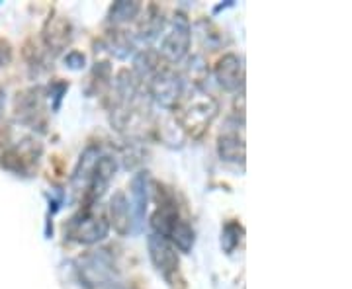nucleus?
Listing matches in <instances>:
<instances>
[{
    "mask_svg": "<svg viewBox=\"0 0 352 289\" xmlns=\"http://www.w3.org/2000/svg\"><path fill=\"white\" fill-rule=\"evenodd\" d=\"M108 233H110V223L102 215L92 213L90 209H85L78 217H75L69 227V235L80 244L102 242L106 240Z\"/></svg>",
    "mask_w": 352,
    "mask_h": 289,
    "instance_id": "0eeeda50",
    "label": "nucleus"
},
{
    "mask_svg": "<svg viewBox=\"0 0 352 289\" xmlns=\"http://www.w3.org/2000/svg\"><path fill=\"white\" fill-rule=\"evenodd\" d=\"M166 240H168L170 244H175L180 252L188 254V252L192 251V246H194V242H196V233H194V229L190 227V223L180 219L175 225V229L170 231V235H168V239Z\"/></svg>",
    "mask_w": 352,
    "mask_h": 289,
    "instance_id": "f3484780",
    "label": "nucleus"
},
{
    "mask_svg": "<svg viewBox=\"0 0 352 289\" xmlns=\"http://www.w3.org/2000/svg\"><path fill=\"white\" fill-rule=\"evenodd\" d=\"M219 112V104L208 94H196L176 106V124L192 137H200Z\"/></svg>",
    "mask_w": 352,
    "mask_h": 289,
    "instance_id": "f257e3e1",
    "label": "nucleus"
},
{
    "mask_svg": "<svg viewBox=\"0 0 352 289\" xmlns=\"http://www.w3.org/2000/svg\"><path fill=\"white\" fill-rule=\"evenodd\" d=\"M4 104H6V94H4V90H0V115L4 112Z\"/></svg>",
    "mask_w": 352,
    "mask_h": 289,
    "instance_id": "4be33fe9",
    "label": "nucleus"
},
{
    "mask_svg": "<svg viewBox=\"0 0 352 289\" xmlns=\"http://www.w3.org/2000/svg\"><path fill=\"white\" fill-rule=\"evenodd\" d=\"M243 235H245V229L237 223V221H229L223 227L221 231V248L227 254L235 251L239 246V242L243 240Z\"/></svg>",
    "mask_w": 352,
    "mask_h": 289,
    "instance_id": "6ab92c4d",
    "label": "nucleus"
},
{
    "mask_svg": "<svg viewBox=\"0 0 352 289\" xmlns=\"http://www.w3.org/2000/svg\"><path fill=\"white\" fill-rule=\"evenodd\" d=\"M147 92L161 108H175L184 96V80L170 67H163L157 75L147 80Z\"/></svg>",
    "mask_w": 352,
    "mask_h": 289,
    "instance_id": "20e7f679",
    "label": "nucleus"
},
{
    "mask_svg": "<svg viewBox=\"0 0 352 289\" xmlns=\"http://www.w3.org/2000/svg\"><path fill=\"white\" fill-rule=\"evenodd\" d=\"M166 63L161 53L155 49H143L139 51L133 59V75L138 76L139 82H147L153 75H157L163 67H166Z\"/></svg>",
    "mask_w": 352,
    "mask_h": 289,
    "instance_id": "4468645a",
    "label": "nucleus"
},
{
    "mask_svg": "<svg viewBox=\"0 0 352 289\" xmlns=\"http://www.w3.org/2000/svg\"><path fill=\"white\" fill-rule=\"evenodd\" d=\"M85 63H87V59H85V55H82L80 51H69V53L65 55V67H69V69H73V71L85 69Z\"/></svg>",
    "mask_w": 352,
    "mask_h": 289,
    "instance_id": "aec40b11",
    "label": "nucleus"
},
{
    "mask_svg": "<svg viewBox=\"0 0 352 289\" xmlns=\"http://www.w3.org/2000/svg\"><path fill=\"white\" fill-rule=\"evenodd\" d=\"M139 12H141V2L138 0H118V2H113L110 12H108V22L113 25L127 24V22L135 20Z\"/></svg>",
    "mask_w": 352,
    "mask_h": 289,
    "instance_id": "dca6fc26",
    "label": "nucleus"
},
{
    "mask_svg": "<svg viewBox=\"0 0 352 289\" xmlns=\"http://www.w3.org/2000/svg\"><path fill=\"white\" fill-rule=\"evenodd\" d=\"M129 192H131V213L135 217V223L139 227L145 221L147 213V201H149V172L141 170L129 182Z\"/></svg>",
    "mask_w": 352,
    "mask_h": 289,
    "instance_id": "f8f14e48",
    "label": "nucleus"
},
{
    "mask_svg": "<svg viewBox=\"0 0 352 289\" xmlns=\"http://www.w3.org/2000/svg\"><path fill=\"white\" fill-rule=\"evenodd\" d=\"M41 154V145L34 139H22L14 145H6L0 154V163L4 168L14 170L18 174H28L34 164H38Z\"/></svg>",
    "mask_w": 352,
    "mask_h": 289,
    "instance_id": "39448f33",
    "label": "nucleus"
},
{
    "mask_svg": "<svg viewBox=\"0 0 352 289\" xmlns=\"http://www.w3.org/2000/svg\"><path fill=\"white\" fill-rule=\"evenodd\" d=\"M147 248H149V258H151L153 266L157 268V272L166 279V281H175V276L178 274L180 268V260L176 248L163 237L159 235H151L147 239Z\"/></svg>",
    "mask_w": 352,
    "mask_h": 289,
    "instance_id": "6e6552de",
    "label": "nucleus"
},
{
    "mask_svg": "<svg viewBox=\"0 0 352 289\" xmlns=\"http://www.w3.org/2000/svg\"><path fill=\"white\" fill-rule=\"evenodd\" d=\"M215 80L217 84L227 92H237L243 89L245 84V69H243V61L235 53H226L214 69Z\"/></svg>",
    "mask_w": 352,
    "mask_h": 289,
    "instance_id": "1a4fd4ad",
    "label": "nucleus"
},
{
    "mask_svg": "<svg viewBox=\"0 0 352 289\" xmlns=\"http://www.w3.org/2000/svg\"><path fill=\"white\" fill-rule=\"evenodd\" d=\"M16 115L24 126L32 129H45V90L43 89H30L18 94L16 98Z\"/></svg>",
    "mask_w": 352,
    "mask_h": 289,
    "instance_id": "423d86ee",
    "label": "nucleus"
},
{
    "mask_svg": "<svg viewBox=\"0 0 352 289\" xmlns=\"http://www.w3.org/2000/svg\"><path fill=\"white\" fill-rule=\"evenodd\" d=\"M112 289H124V288H112Z\"/></svg>",
    "mask_w": 352,
    "mask_h": 289,
    "instance_id": "5701e85b",
    "label": "nucleus"
},
{
    "mask_svg": "<svg viewBox=\"0 0 352 289\" xmlns=\"http://www.w3.org/2000/svg\"><path fill=\"white\" fill-rule=\"evenodd\" d=\"M118 172V161L110 157V154H104L98 159V163L94 166L92 174L88 178V188H87V198L90 203L98 201L106 194V189L110 186L112 178Z\"/></svg>",
    "mask_w": 352,
    "mask_h": 289,
    "instance_id": "9d476101",
    "label": "nucleus"
},
{
    "mask_svg": "<svg viewBox=\"0 0 352 289\" xmlns=\"http://www.w3.org/2000/svg\"><path fill=\"white\" fill-rule=\"evenodd\" d=\"M76 272L80 281L88 288H100L110 284L116 277V262L110 251L98 248V251H90L82 254L76 260Z\"/></svg>",
    "mask_w": 352,
    "mask_h": 289,
    "instance_id": "f03ea898",
    "label": "nucleus"
},
{
    "mask_svg": "<svg viewBox=\"0 0 352 289\" xmlns=\"http://www.w3.org/2000/svg\"><path fill=\"white\" fill-rule=\"evenodd\" d=\"M71 39H73V25H71V22L67 18H63V16L53 14L50 20L45 22V27H43V41H45V45L53 53H59V51L67 49Z\"/></svg>",
    "mask_w": 352,
    "mask_h": 289,
    "instance_id": "9b49d317",
    "label": "nucleus"
},
{
    "mask_svg": "<svg viewBox=\"0 0 352 289\" xmlns=\"http://www.w3.org/2000/svg\"><path fill=\"white\" fill-rule=\"evenodd\" d=\"M192 43V25L186 14L176 12L170 20V25L161 41V57L166 63H180L190 51Z\"/></svg>",
    "mask_w": 352,
    "mask_h": 289,
    "instance_id": "7ed1b4c3",
    "label": "nucleus"
},
{
    "mask_svg": "<svg viewBox=\"0 0 352 289\" xmlns=\"http://www.w3.org/2000/svg\"><path fill=\"white\" fill-rule=\"evenodd\" d=\"M10 61H12V47L8 41L0 39V67H6Z\"/></svg>",
    "mask_w": 352,
    "mask_h": 289,
    "instance_id": "412c9836",
    "label": "nucleus"
},
{
    "mask_svg": "<svg viewBox=\"0 0 352 289\" xmlns=\"http://www.w3.org/2000/svg\"><path fill=\"white\" fill-rule=\"evenodd\" d=\"M217 154L226 163H245V141L239 133H223L217 137Z\"/></svg>",
    "mask_w": 352,
    "mask_h": 289,
    "instance_id": "2eb2a0df",
    "label": "nucleus"
},
{
    "mask_svg": "<svg viewBox=\"0 0 352 289\" xmlns=\"http://www.w3.org/2000/svg\"><path fill=\"white\" fill-rule=\"evenodd\" d=\"M110 221H112L113 231L122 237L131 233V207L124 192H116L110 200Z\"/></svg>",
    "mask_w": 352,
    "mask_h": 289,
    "instance_id": "ddd939ff",
    "label": "nucleus"
},
{
    "mask_svg": "<svg viewBox=\"0 0 352 289\" xmlns=\"http://www.w3.org/2000/svg\"><path fill=\"white\" fill-rule=\"evenodd\" d=\"M106 47L116 57H120V59H126L127 55L131 53V49H133L131 39L127 38L126 32H118V30H113V32H110L106 36Z\"/></svg>",
    "mask_w": 352,
    "mask_h": 289,
    "instance_id": "a211bd4d",
    "label": "nucleus"
}]
</instances>
